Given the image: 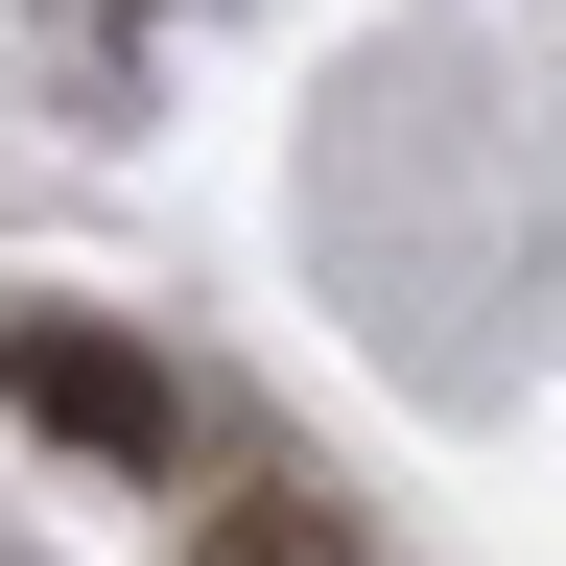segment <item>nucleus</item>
Instances as JSON below:
<instances>
[{
	"instance_id": "nucleus-1",
	"label": "nucleus",
	"mask_w": 566,
	"mask_h": 566,
	"mask_svg": "<svg viewBox=\"0 0 566 566\" xmlns=\"http://www.w3.org/2000/svg\"><path fill=\"white\" fill-rule=\"evenodd\" d=\"M24 424H48V449H118V472H142V449H166V378H142L118 331H24Z\"/></svg>"
},
{
	"instance_id": "nucleus-2",
	"label": "nucleus",
	"mask_w": 566,
	"mask_h": 566,
	"mask_svg": "<svg viewBox=\"0 0 566 566\" xmlns=\"http://www.w3.org/2000/svg\"><path fill=\"white\" fill-rule=\"evenodd\" d=\"M189 566H354V543H331V495H237V520H212Z\"/></svg>"
}]
</instances>
